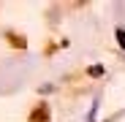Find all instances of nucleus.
I'll return each instance as SVG.
<instances>
[{"label":"nucleus","instance_id":"2","mask_svg":"<svg viewBox=\"0 0 125 122\" xmlns=\"http://www.w3.org/2000/svg\"><path fill=\"white\" fill-rule=\"evenodd\" d=\"M90 73H93V76H101V73H103V68H101V65H93V68H90Z\"/></svg>","mask_w":125,"mask_h":122},{"label":"nucleus","instance_id":"1","mask_svg":"<svg viewBox=\"0 0 125 122\" xmlns=\"http://www.w3.org/2000/svg\"><path fill=\"white\" fill-rule=\"evenodd\" d=\"M117 41H120V46L125 49V30L122 27H117Z\"/></svg>","mask_w":125,"mask_h":122}]
</instances>
